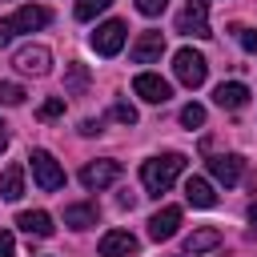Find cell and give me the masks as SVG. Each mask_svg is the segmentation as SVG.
<instances>
[{
    "mask_svg": "<svg viewBox=\"0 0 257 257\" xmlns=\"http://www.w3.org/2000/svg\"><path fill=\"white\" fill-rule=\"evenodd\" d=\"M181 173H185V157L181 153H161V157H149L141 165V185H145L149 197H161V193L173 189V181Z\"/></svg>",
    "mask_w": 257,
    "mask_h": 257,
    "instance_id": "6da1fadb",
    "label": "cell"
},
{
    "mask_svg": "<svg viewBox=\"0 0 257 257\" xmlns=\"http://www.w3.org/2000/svg\"><path fill=\"white\" fill-rule=\"evenodd\" d=\"M48 20H52L48 8H40V4H20L12 16L0 20V48H4L12 36H20V32H36V28H44Z\"/></svg>",
    "mask_w": 257,
    "mask_h": 257,
    "instance_id": "7a4b0ae2",
    "label": "cell"
},
{
    "mask_svg": "<svg viewBox=\"0 0 257 257\" xmlns=\"http://www.w3.org/2000/svg\"><path fill=\"white\" fill-rule=\"evenodd\" d=\"M177 32L181 36H197V40H209L213 28H209V0H185L181 16H177Z\"/></svg>",
    "mask_w": 257,
    "mask_h": 257,
    "instance_id": "3957f363",
    "label": "cell"
},
{
    "mask_svg": "<svg viewBox=\"0 0 257 257\" xmlns=\"http://www.w3.org/2000/svg\"><path fill=\"white\" fill-rule=\"evenodd\" d=\"M173 72H177V80H181L185 88H201L205 76H209V60H205L201 52H193V48H181V52L173 56Z\"/></svg>",
    "mask_w": 257,
    "mask_h": 257,
    "instance_id": "277c9868",
    "label": "cell"
},
{
    "mask_svg": "<svg viewBox=\"0 0 257 257\" xmlns=\"http://www.w3.org/2000/svg\"><path fill=\"white\" fill-rule=\"evenodd\" d=\"M28 161H32V177H36V185H40L44 193L64 189V169L56 165V157H52L48 149H32V153H28Z\"/></svg>",
    "mask_w": 257,
    "mask_h": 257,
    "instance_id": "5b68a950",
    "label": "cell"
},
{
    "mask_svg": "<svg viewBox=\"0 0 257 257\" xmlns=\"http://www.w3.org/2000/svg\"><path fill=\"white\" fill-rule=\"evenodd\" d=\"M120 161H112V157H104V161H88L84 169H80V185L88 189V193H100V189H108L112 181H120Z\"/></svg>",
    "mask_w": 257,
    "mask_h": 257,
    "instance_id": "8992f818",
    "label": "cell"
},
{
    "mask_svg": "<svg viewBox=\"0 0 257 257\" xmlns=\"http://www.w3.org/2000/svg\"><path fill=\"white\" fill-rule=\"evenodd\" d=\"M12 68L24 72V76H44V72L52 68V52H48L44 44H24V48H16Z\"/></svg>",
    "mask_w": 257,
    "mask_h": 257,
    "instance_id": "52a82bcc",
    "label": "cell"
},
{
    "mask_svg": "<svg viewBox=\"0 0 257 257\" xmlns=\"http://www.w3.org/2000/svg\"><path fill=\"white\" fill-rule=\"evenodd\" d=\"M124 48V20H104V24H96V32H92V52L96 56H116Z\"/></svg>",
    "mask_w": 257,
    "mask_h": 257,
    "instance_id": "ba28073f",
    "label": "cell"
},
{
    "mask_svg": "<svg viewBox=\"0 0 257 257\" xmlns=\"http://www.w3.org/2000/svg\"><path fill=\"white\" fill-rule=\"evenodd\" d=\"M133 92H137L141 100H149V104H165V100L173 96V84H169L161 72H137V76H133Z\"/></svg>",
    "mask_w": 257,
    "mask_h": 257,
    "instance_id": "9c48e42d",
    "label": "cell"
},
{
    "mask_svg": "<svg viewBox=\"0 0 257 257\" xmlns=\"http://www.w3.org/2000/svg\"><path fill=\"white\" fill-rule=\"evenodd\" d=\"M209 177L221 181L225 189H233V185L245 177V157H237V153H221V157H213V161H209Z\"/></svg>",
    "mask_w": 257,
    "mask_h": 257,
    "instance_id": "30bf717a",
    "label": "cell"
},
{
    "mask_svg": "<svg viewBox=\"0 0 257 257\" xmlns=\"http://www.w3.org/2000/svg\"><path fill=\"white\" fill-rule=\"evenodd\" d=\"M161 52H165V36L161 32H141L137 40H133V48H128V56H133V64H157L161 60Z\"/></svg>",
    "mask_w": 257,
    "mask_h": 257,
    "instance_id": "8fae6325",
    "label": "cell"
},
{
    "mask_svg": "<svg viewBox=\"0 0 257 257\" xmlns=\"http://www.w3.org/2000/svg\"><path fill=\"white\" fill-rule=\"evenodd\" d=\"M96 249H100V257H133V253L141 249V241H137L128 229H108Z\"/></svg>",
    "mask_w": 257,
    "mask_h": 257,
    "instance_id": "7c38bea8",
    "label": "cell"
},
{
    "mask_svg": "<svg viewBox=\"0 0 257 257\" xmlns=\"http://www.w3.org/2000/svg\"><path fill=\"white\" fill-rule=\"evenodd\" d=\"M213 100H217V108L237 112V108H245V104H249V88H245L241 80H221V84L213 88Z\"/></svg>",
    "mask_w": 257,
    "mask_h": 257,
    "instance_id": "4fadbf2b",
    "label": "cell"
},
{
    "mask_svg": "<svg viewBox=\"0 0 257 257\" xmlns=\"http://www.w3.org/2000/svg\"><path fill=\"white\" fill-rule=\"evenodd\" d=\"M177 225H181V209H177V205H165V209H157V213L149 217V237H153V241H169V237L177 233Z\"/></svg>",
    "mask_w": 257,
    "mask_h": 257,
    "instance_id": "5bb4252c",
    "label": "cell"
},
{
    "mask_svg": "<svg viewBox=\"0 0 257 257\" xmlns=\"http://www.w3.org/2000/svg\"><path fill=\"white\" fill-rule=\"evenodd\" d=\"M96 221H100L96 201H80V205H68V209H64V225H68V229H92Z\"/></svg>",
    "mask_w": 257,
    "mask_h": 257,
    "instance_id": "9a60e30c",
    "label": "cell"
},
{
    "mask_svg": "<svg viewBox=\"0 0 257 257\" xmlns=\"http://www.w3.org/2000/svg\"><path fill=\"white\" fill-rule=\"evenodd\" d=\"M16 225H20L28 237H52V229H56V225H52V217H48L44 209H28V213H20V217H16Z\"/></svg>",
    "mask_w": 257,
    "mask_h": 257,
    "instance_id": "2e32d148",
    "label": "cell"
},
{
    "mask_svg": "<svg viewBox=\"0 0 257 257\" xmlns=\"http://www.w3.org/2000/svg\"><path fill=\"white\" fill-rule=\"evenodd\" d=\"M185 197H189V205H197V209H213V205H217V193H213V185H209L205 177H189V181H185Z\"/></svg>",
    "mask_w": 257,
    "mask_h": 257,
    "instance_id": "e0dca14e",
    "label": "cell"
},
{
    "mask_svg": "<svg viewBox=\"0 0 257 257\" xmlns=\"http://www.w3.org/2000/svg\"><path fill=\"white\" fill-rule=\"evenodd\" d=\"M217 245H221V229H193V233L185 237V253H189V257L209 253V249H217Z\"/></svg>",
    "mask_w": 257,
    "mask_h": 257,
    "instance_id": "ac0fdd59",
    "label": "cell"
},
{
    "mask_svg": "<svg viewBox=\"0 0 257 257\" xmlns=\"http://www.w3.org/2000/svg\"><path fill=\"white\" fill-rule=\"evenodd\" d=\"M24 193V165H8L4 177H0V197L4 201H20Z\"/></svg>",
    "mask_w": 257,
    "mask_h": 257,
    "instance_id": "d6986e66",
    "label": "cell"
},
{
    "mask_svg": "<svg viewBox=\"0 0 257 257\" xmlns=\"http://www.w3.org/2000/svg\"><path fill=\"white\" fill-rule=\"evenodd\" d=\"M84 88H88V68L72 60L68 64V76H64V96H80Z\"/></svg>",
    "mask_w": 257,
    "mask_h": 257,
    "instance_id": "ffe728a7",
    "label": "cell"
},
{
    "mask_svg": "<svg viewBox=\"0 0 257 257\" xmlns=\"http://www.w3.org/2000/svg\"><path fill=\"white\" fill-rule=\"evenodd\" d=\"M24 88L20 84H12V80H0V104H8V108H16V104H24Z\"/></svg>",
    "mask_w": 257,
    "mask_h": 257,
    "instance_id": "44dd1931",
    "label": "cell"
},
{
    "mask_svg": "<svg viewBox=\"0 0 257 257\" xmlns=\"http://www.w3.org/2000/svg\"><path fill=\"white\" fill-rule=\"evenodd\" d=\"M112 0H76V20H96Z\"/></svg>",
    "mask_w": 257,
    "mask_h": 257,
    "instance_id": "7402d4cb",
    "label": "cell"
},
{
    "mask_svg": "<svg viewBox=\"0 0 257 257\" xmlns=\"http://www.w3.org/2000/svg\"><path fill=\"white\" fill-rule=\"evenodd\" d=\"M181 124H185V128H201V124H205V104H197V100L185 104V108H181Z\"/></svg>",
    "mask_w": 257,
    "mask_h": 257,
    "instance_id": "603a6c76",
    "label": "cell"
},
{
    "mask_svg": "<svg viewBox=\"0 0 257 257\" xmlns=\"http://www.w3.org/2000/svg\"><path fill=\"white\" fill-rule=\"evenodd\" d=\"M60 112H64V96H48V100L36 108V116H40V120H56Z\"/></svg>",
    "mask_w": 257,
    "mask_h": 257,
    "instance_id": "cb8c5ba5",
    "label": "cell"
},
{
    "mask_svg": "<svg viewBox=\"0 0 257 257\" xmlns=\"http://www.w3.org/2000/svg\"><path fill=\"white\" fill-rule=\"evenodd\" d=\"M233 32H237V44H241L245 52H257V28H241V24H237Z\"/></svg>",
    "mask_w": 257,
    "mask_h": 257,
    "instance_id": "d4e9b609",
    "label": "cell"
},
{
    "mask_svg": "<svg viewBox=\"0 0 257 257\" xmlns=\"http://www.w3.org/2000/svg\"><path fill=\"white\" fill-rule=\"evenodd\" d=\"M112 116H116L120 124H137V108H133V104H124V100H120V104H112Z\"/></svg>",
    "mask_w": 257,
    "mask_h": 257,
    "instance_id": "484cf974",
    "label": "cell"
},
{
    "mask_svg": "<svg viewBox=\"0 0 257 257\" xmlns=\"http://www.w3.org/2000/svg\"><path fill=\"white\" fill-rule=\"evenodd\" d=\"M165 4H169V0H137V12H141V16H161Z\"/></svg>",
    "mask_w": 257,
    "mask_h": 257,
    "instance_id": "4316f807",
    "label": "cell"
},
{
    "mask_svg": "<svg viewBox=\"0 0 257 257\" xmlns=\"http://www.w3.org/2000/svg\"><path fill=\"white\" fill-rule=\"evenodd\" d=\"M12 249H16L12 233H8V229H0V257H12Z\"/></svg>",
    "mask_w": 257,
    "mask_h": 257,
    "instance_id": "83f0119b",
    "label": "cell"
},
{
    "mask_svg": "<svg viewBox=\"0 0 257 257\" xmlns=\"http://www.w3.org/2000/svg\"><path fill=\"white\" fill-rule=\"evenodd\" d=\"M80 133H84V137H96V133H100V120H80Z\"/></svg>",
    "mask_w": 257,
    "mask_h": 257,
    "instance_id": "f1b7e54d",
    "label": "cell"
},
{
    "mask_svg": "<svg viewBox=\"0 0 257 257\" xmlns=\"http://www.w3.org/2000/svg\"><path fill=\"white\" fill-rule=\"evenodd\" d=\"M249 221H253V229H257V205H253V209H249Z\"/></svg>",
    "mask_w": 257,
    "mask_h": 257,
    "instance_id": "f546056e",
    "label": "cell"
},
{
    "mask_svg": "<svg viewBox=\"0 0 257 257\" xmlns=\"http://www.w3.org/2000/svg\"><path fill=\"white\" fill-rule=\"evenodd\" d=\"M4 149H8V137H4V133H0V153H4Z\"/></svg>",
    "mask_w": 257,
    "mask_h": 257,
    "instance_id": "4dcf8cb0",
    "label": "cell"
},
{
    "mask_svg": "<svg viewBox=\"0 0 257 257\" xmlns=\"http://www.w3.org/2000/svg\"><path fill=\"white\" fill-rule=\"evenodd\" d=\"M181 257H189V253H181Z\"/></svg>",
    "mask_w": 257,
    "mask_h": 257,
    "instance_id": "1f68e13d",
    "label": "cell"
},
{
    "mask_svg": "<svg viewBox=\"0 0 257 257\" xmlns=\"http://www.w3.org/2000/svg\"><path fill=\"white\" fill-rule=\"evenodd\" d=\"M0 128H4V124H0Z\"/></svg>",
    "mask_w": 257,
    "mask_h": 257,
    "instance_id": "d6a6232c",
    "label": "cell"
}]
</instances>
